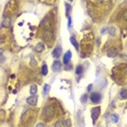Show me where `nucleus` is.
Instances as JSON below:
<instances>
[{
    "label": "nucleus",
    "mask_w": 127,
    "mask_h": 127,
    "mask_svg": "<svg viewBox=\"0 0 127 127\" xmlns=\"http://www.w3.org/2000/svg\"><path fill=\"white\" fill-rule=\"evenodd\" d=\"M68 25H69V26L71 25V19L70 18H68Z\"/></svg>",
    "instance_id": "26"
},
{
    "label": "nucleus",
    "mask_w": 127,
    "mask_h": 127,
    "mask_svg": "<svg viewBox=\"0 0 127 127\" xmlns=\"http://www.w3.org/2000/svg\"><path fill=\"white\" fill-rule=\"evenodd\" d=\"M2 54H3V51L2 48H0V58H2Z\"/></svg>",
    "instance_id": "24"
},
{
    "label": "nucleus",
    "mask_w": 127,
    "mask_h": 127,
    "mask_svg": "<svg viewBox=\"0 0 127 127\" xmlns=\"http://www.w3.org/2000/svg\"><path fill=\"white\" fill-rule=\"evenodd\" d=\"M91 89H92V84H90V86H88V91H90V90H91Z\"/></svg>",
    "instance_id": "27"
},
{
    "label": "nucleus",
    "mask_w": 127,
    "mask_h": 127,
    "mask_svg": "<svg viewBox=\"0 0 127 127\" xmlns=\"http://www.w3.org/2000/svg\"><path fill=\"white\" fill-rule=\"evenodd\" d=\"M111 119H112V122L116 123L117 121H118V115H117V114H113V115H111Z\"/></svg>",
    "instance_id": "17"
},
{
    "label": "nucleus",
    "mask_w": 127,
    "mask_h": 127,
    "mask_svg": "<svg viewBox=\"0 0 127 127\" xmlns=\"http://www.w3.org/2000/svg\"><path fill=\"white\" fill-rule=\"evenodd\" d=\"M100 112H101V108L97 106V107H93L91 110V116H92V121L93 123H95V121L97 119L99 115H100Z\"/></svg>",
    "instance_id": "3"
},
{
    "label": "nucleus",
    "mask_w": 127,
    "mask_h": 127,
    "mask_svg": "<svg viewBox=\"0 0 127 127\" xmlns=\"http://www.w3.org/2000/svg\"><path fill=\"white\" fill-rule=\"evenodd\" d=\"M43 38H44V41L46 42V43H51L53 40H54V33L51 32V31H46L45 33H44V35H43Z\"/></svg>",
    "instance_id": "2"
},
{
    "label": "nucleus",
    "mask_w": 127,
    "mask_h": 127,
    "mask_svg": "<svg viewBox=\"0 0 127 127\" xmlns=\"http://www.w3.org/2000/svg\"><path fill=\"white\" fill-rule=\"evenodd\" d=\"M60 55H61V47L58 46V47H56V48L53 51V56H54L55 58H58Z\"/></svg>",
    "instance_id": "7"
},
{
    "label": "nucleus",
    "mask_w": 127,
    "mask_h": 127,
    "mask_svg": "<svg viewBox=\"0 0 127 127\" xmlns=\"http://www.w3.org/2000/svg\"><path fill=\"white\" fill-rule=\"evenodd\" d=\"M49 89H51V86H49V84H45V86H44V94H47V93H48L49 92Z\"/></svg>",
    "instance_id": "19"
},
{
    "label": "nucleus",
    "mask_w": 127,
    "mask_h": 127,
    "mask_svg": "<svg viewBox=\"0 0 127 127\" xmlns=\"http://www.w3.org/2000/svg\"><path fill=\"white\" fill-rule=\"evenodd\" d=\"M53 70L54 71H60L61 70V64H60L58 60H56V61H54V64H53Z\"/></svg>",
    "instance_id": "6"
},
{
    "label": "nucleus",
    "mask_w": 127,
    "mask_h": 127,
    "mask_svg": "<svg viewBox=\"0 0 127 127\" xmlns=\"http://www.w3.org/2000/svg\"><path fill=\"white\" fill-rule=\"evenodd\" d=\"M90 100H91L92 103H99L101 101V94L97 93V92H94L90 95Z\"/></svg>",
    "instance_id": "4"
},
{
    "label": "nucleus",
    "mask_w": 127,
    "mask_h": 127,
    "mask_svg": "<svg viewBox=\"0 0 127 127\" xmlns=\"http://www.w3.org/2000/svg\"><path fill=\"white\" fill-rule=\"evenodd\" d=\"M36 127H44V124H43V123H40V124L36 125Z\"/></svg>",
    "instance_id": "25"
},
{
    "label": "nucleus",
    "mask_w": 127,
    "mask_h": 127,
    "mask_svg": "<svg viewBox=\"0 0 127 127\" xmlns=\"http://www.w3.org/2000/svg\"><path fill=\"white\" fill-rule=\"evenodd\" d=\"M116 53H117V51H116V49H108L106 54H107V56L113 57V56H115V55H116Z\"/></svg>",
    "instance_id": "14"
},
{
    "label": "nucleus",
    "mask_w": 127,
    "mask_h": 127,
    "mask_svg": "<svg viewBox=\"0 0 127 127\" xmlns=\"http://www.w3.org/2000/svg\"><path fill=\"white\" fill-rule=\"evenodd\" d=\"M108 32H110V34H111L112 36H114L115 34H116V29H115V27H113V26H111L110 29H108Z\"/></svg>",
    "instance_id": "16"
},
{
    "label": "nucleus",
    "mask_w": 127,
    "mask_h": 127,
    "mask_svg": "<svg viewBox=\"0 0 127 127\" xmlns=\"http://www.w3.org/2000/svg\"><path fill=\"white\" fill-rule=\"evenodd\" d=\"M86 99H88V95H86V94H83V95H82V99H81V102H82V103H86Z\"/></svg>",
    "instance_id": "21"
},
{
    "label": "nucleus",
    "mask_w": 127,
    "mask_h": 127,
    "mask_svg": "<svg viewBox=\"0 0 127 127\" xmlns=\"http://www.w3.org/2000/svg\"><path fill=\"white\" fill-rule=\"evenodd\" d=\"M44 115H45V117L47 116L48 118H51V117L55 115V108H54V106H47V107L44 110Z\"/></svg>",
    "instance_id": "1"
},
{
    "label": "nucleus",
    "mask_w": 127,
    "mask_h": 127,
    "mask_svg": "<svg viewBox=\"0 0 127 127\" xmlns=\"http://www.w3.org/2000/svg\"><path fill=\"white\" fill-rule=\"evenodd\" d=\"M70 42H71V44L75 46V48L78 51V49H79V45H78V42L76 41V38L73 37V36H71V37H70Z\"/></svg>",
    "instance_id": "13"
},
{
    "label": "nucleus",
    "mask_w": 127,
    "mask_h": 127,
    "mask_svg": "<svg viewBox=\"0 0 127 127\" xmlns=\"http://www.w3.org/2000/svg\"><path fill=\"white\" fill-rule=\"evenodd\" d=\"M35 51H37V53H41V51H44V44L43 43H38L37 45H36L35 47Z\"/></svg>",
    "instance_id": "11"
},
{
    "label": "nucleus",
    "mask_w": 127,
    "mask_h": 127,
    "mask_svg": "<svg viewBox=\"0 0 127 127\" xmlns=\"http://www.w3.org/2000/svg\"><path fill=\"white\" fill-rule=\"evenodd\" d=\"M2 25L5 27H9L11 25V18H9V16H7L5 20H3V22H2Z\"/></svg>",
    "instance_id": "9"
},
{
    "label": "nucleus",
    "mask_w": 127,
    "mask_h": 127,
    "mask_svg": "<svg viewBox=\"0 0 127 127\" xmlns=\"http://www.w3.org/2000/svg\"><path fill=\"white\" fill-rule=\"evenodd\" d=\"M121 97L122 99H127V90L126 89H123L121 91Z\"/></svg>",
    "instance_id": "15"
},
{
    "label": "nucleus",
    "mask_w": 127,
    "mask_h": 127,
    "mask_svg": "<svg viewBox=\"0 0 127 127\" xmlns=\"http://www.w3.org/2000/svg\"><path fill=\"white\" fill-rule=\"evenodd\" d=\"M66 9H67V13H68V12H69V10H70V5H66Z\"/></svg>",
    "instance_id": "23"
},
{
    "label": "nucleus",
    "mask_w": 127,
    "mask_h": 127,
    "mask_svg": "<svg viewBox=\"0 0 127 127\" xmlns=\"http://www.w3.org/2000/svg\"><path fill=\"white\" fill-rule=\"evenodd\" d=\"M70 58H71V51H68L67 53L64 55V65H67L68 62H69V60H70Z\"/></svg>",
    "instance_id": "8"
},
{
    "label": "nucleus",
    "mask_w": 127,
    "mask_h": 127,
    "mask_svg": "<svg viewBox=\"0 0 127 127\" xmlns=\"http://www.w3.org/2000/svg\"><path fill=\"white\" fill-rule=\"evenodd\" d=\"M70 126H71L70 121H69V119H67V121H66V127H70Z\"/></svg>",
    "instance_id": "22"
},
{
    "label": "nucleus",
    "mask_w": 127,
    "mask_h": 127,
    "mask_svg": "<svg viewBox=\"0 0 127 127\" xmlns=\"http://www.w3.org/2000/svg\"><path fill=\"white\" fill-rule=\"evenodd\" d=\"M69 1H72V0H69Z\"/></svg>",
    "instance_id": "28"
},
{
    "label": "nucleus",
    "mask_w": 127,
    "mask_h": 127,
    "mask_svg": "<svg viewBox=\"0 0 127 127\" xmlns=\"http://www.w3.org/2000/svg\"><path fill=\"white\" fill-rule=\"evenodd\" d=\"M76 73L78 75V76H80V75L82 73V67H81V66H78V67H77V69H76Z\"/></svg>",
    "instance_id": "20"
},
{
    "label": "nucleus",
    "mask_w": 127,
    "mask_h": 127,
    "mask_svg": "<svg viewBox=\"0 0 127 127\" xmlns=\"http://www.w3.org/2000/svg\"><path fill=\"white\" fill-rule=\"evenodd\" d=\"M26 103L30 105H36L37 104V97L36 95H32L26 100Z\"/></svg>",
    "instance_id": "5"
},
{
    "label": "nucleus",
    "mask_w": 127,
    "mask_h": 127,
    "mask_svg": "<svg viewBox=\"0 0 127 127\" xmlns=\"http://www.w3.org/2000/svg\"><path fill=\"white\" fill-rule=\"evenodd\" d=\"M42 75H43V76L47 75V66L46 65H43V67H42Z\"/></svg>",
    "instance_id": "18"
},
{
    "label": "nucleus",
    "mask_w": 127,
    "mask_h": 127,
    "mask_svg": "<svg viewBox=\"0 0 127 127\" xmlns=\"http://www.w3.org/2000/svg\"><path fill=\"white\" fill-rule=\"evenodd\" d=\"M30 92L32 95H35V93L37 92V86H35V84H32V86H30Z\"/></svg>",
    "instance_id": "12"
},
{
    "label": "nucleus",
    "mask_w": 127,
    "mask_h": 127,
    "mask_svg": "<svg viewBox=\"0 0 127 127\" xmlns=\"http://www.w3.org/2000/svg\"><path fill=\"white\" fill-rule=\"evenodd\" d=\"M55 127H66V122L64 119H59L58 122H56Z\"/></svg>",
    "instance_id": "10"
}]
</instances>
